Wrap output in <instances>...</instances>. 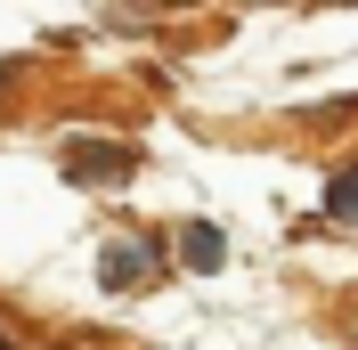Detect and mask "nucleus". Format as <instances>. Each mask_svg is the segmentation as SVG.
<instances>
[{"instance_id": "1", "label": "nucleus", "mask_w": 358, "mask_h": 350, "mask_svg": "<svg viewBox=\"0 0 358 350\" xmlns=\"http://www.w3.org/2000/svg\"><path fill=\"white\" fill-rule=\"evenodd\" d=\"M187 269H220V237H212V228H187Z\"/></svg>"}, {"instance_id": "2", "label": "nucleus", "mask_w": 358, "mask_h": 350, "mask_svg": "<svg viewBox=\"0 0 358 350\" xmlns=\"http://www.w3.org/2000/svg\"><path fill=\"white\" fill-rule=\"evenodd\" d=\"M334 220H358V172H350V179L334 188Z\"/></svg>"}]
</instances>
